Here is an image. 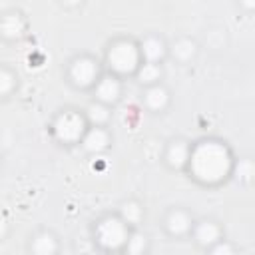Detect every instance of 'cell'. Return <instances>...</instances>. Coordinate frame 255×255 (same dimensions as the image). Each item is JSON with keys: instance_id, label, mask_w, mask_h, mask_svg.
<instances>
[{"instance_id": "obj_1", "label": "cell", "mask_w": 255, "mask_h": 255, "mask_svg": "<svg viewBox=\"0 0 255 255\" xmlns=\"http://www.w3.org/2000/svg\"><path fill=\"white\" fill-rule=\"evenodd\" d=\"M189 163H191L195 177L207 183H215L223 179L231 169L229 151L225 145L217 141H203L195 149H191Z\"/></svg>"}, {"instance_id": "obj_2", "label": "cell", "mask_w": 255, "mask_h": 255, "mask_svg": "<svg viewBox=\"0 0 255 255\" xmlns=\"http://www.w3.org/2000/svg\"><path fill=\"white\" fill-rule=\"evenodd\" d=\"M108 62L118 74H128L133 72L139 66V50L135 48L133 42L120 40L116 42L110 52H108Z\"/></svg>"}, {"instance_id": "obj_3", "label": "cell", "mask_w": 255, "mask_h": 255, "mask_svg": "<svg viewBox=\"0 0 255 255\" xmlns=\"http://www.w3.org/2000/svg\"><path fill=\"white\" fill-rule=\"evenodd\" d=\"M96 237L98 243L106 249H118L124 243H128V227L124 219L118 217H108L98 223L96 227Z\"/></svg>"}, {"instance_id": "obj_4", "label": "cell", "mask_w": 255, "mask_h": 255, "mask_svg": "<svg viewBox=\"0 0 255 255\" xmlns=\"http://www.w3.org/2000/svg\"><path fill=\"white\" fill-rule=\"evenodd\" d=\"M54 133L60 141H78L84 135V118L76 112H64L54 122Z\"/></svg>"}, {"instance_id": "obj_5", "label": "cell", "mask_w": 255, "mask_h": 255, "mask_svg": "<svg viewBox=\"0 0 255 255\" xmlns=\"http://www.w3.org/2000/svg\"><path fill=\"white\" fill-rule=\"evenodd\" d=\"M70 76H72V82L80 88L92 86L98 78V64L92 58H78L70 68Z\"/></svg>"}, {"instance_id": "obj_6", "label": "cell", "mask_w": 255, "mask_h": 255, "mask_svg": "<svg viewBox=\"0 0 255 255\" xmlns=\"http://www.w3.org/2000/svg\"><path fill=\"white\" fill-rule=\"evenodd\" d=\"M120 90H122L120 88V82L116 78H112V76H106V78H102L98 82L96 94H98V98H100L102 104H112V102H116L120 98Z\"/></svg>"}, {"instance_id": "obj_7", "label": "cell", "mask_w": 255, "mask_h": 255, "mask_svg": "<svg viewBox=\"0 0 255 255\" xmlns=\"http://www.w3.org/2000/svg\"><path fill=\"white\" fill-rule=\"evenodd\" d=\"M108 141H110V139H108V133H106V129H102V128H92V129H88V131L84 133V137H82L84 147H86L88 151H94V153L106 149V147H108Z\"/></svg>"}, {"instance_id": "obj_8", "label": "cell", "mask_w": 255, "mask_h": 255, "mask_svg": "<svg viewBox=\"0 0 255 255\" xmlns=\"http://www.w3.org/2000/svg\"><path fill=\"white\" fill-rule=\"evenodd\" d=\"M191 157V149L185 141H173L167 149V163L171 167H183L189 163Z\"/></svg>"}, {"instance_id": "obj_9", "label": "cell", "mask_w": 255, "mask_h": 255, "mask_svg": "<svg viewBox=\"0 0 255 255\" xmlns=\"http://www.w3.org/2000/svg\"><path fill=\"white\" fill-rule=\"evenodd\" d=\"M56 249H58V241H56V237H54L52 233H48V231L38 233V235L34 237V241H32V251H34V255H54Z\"/></svg>"}, {"instance_id": "obj_10", "label": "cell", "mask_w": 255, "mask_h": 255, "mask_svg": "<svg viewBox=\"0 0 255 255\" xmlns=\"http://www.w3.org/2000/svg\"><path fill=\"white\" fill-rule=\"evenodd\" d=\"M189 227H191V219H189V215H187L185 211L173 209V211L167 215V229H169V233H173V235H183V233L189 231Z\"/></svg>"}, {"instance_id": "obj_11", "label": "cell", "mask_w": 255, "mask_h": 255, "mask_svg": "<svg viewBox=\"0 0 255 255\" xmlns=\"http://www.w3.org/2000/svg\"><path fill=\"white\" fill-rule=\"evenodd\" d=\"M141 54L145 56L147 62H153V64H155V62L161 60L163 54H165V44H163V40H159V38H155V36L145 38L143 44H141Z\"/></svg>"}, {"instance_id": "obj_12", "label": "cell", "mask_w": 255, "mask_h": 255, "mask_svg": "<svg viewBox=\"0 0 255 255\" xmlns=\"http://www.w3.org/2000/svg\"><path fill=\"white\" fill-rule=\"evenodd\" d=\"M195 239L201 245H215L217 239H219V227L211 221H201L195 227Z\"/></svg>"}, {"instance_id": "obj_13", "label": "cell", "mask_w": 255, "mask_h": 255, "mask_svg": "<svg viewBox=\"0 0 255 255\" xmlns=\"http://www.w3.org/2000/svg\"><path fill=\"white\" fill-rule=\"evenodd\" d=\"M22 28H24V22H22V16L18 12H8L4 14L2 18V32L6 38H16L22 34Z\"/></svg>"}, {"instance_id": "obj_14", "label": "cell", "mask_w": 255, "mask_h": 255, "mask_svg": "<svg viewBox=\"0 0 255 255\" xmlns=\"http://www.w3.org/2000/svg\"><path fill=\"white\" fill-rule=\"evenodd\" d=\"M167 100H169V94H167V90L163 86H151L145 92V104L151 110H163Z\"/></svg>"}, {"instance_id": "obj_15", "label": "cell", "mask_w": 255, "mask_h": 255, "mask_svg": "<svg viewBox=\"0 0 255 255\" xmlns=\"http://www.w3.org/2000/svg\"><path fill=\"white\" fill-rule=\"evenodd\" d=\"M171 52H173V56H175L179 62H187V60H191V58L195 56V44H193L191 40H187V38H181V40H177V42L173 44Z\"/></svg>"}, {"instance_id": "obj_16", "label": "cell", "mask_w": 255, "mask_h": 255, "mask_svg": "<svg viewBox=\"0 0 255 255\" xmlns=\"http://www.w3.org/2000/svg\"><path fill=\"white\" fill-rule=\"evenodd\" d=\"M137 74H139V80H141V82L153 84L155 80H159L161 68H159L157 64H153V62H145V64H141V66L137 68Z\"/></svg>"}, {"instance_id": "obj_17", "label": "cell", "mask_w": 255, "mask_h": 255, "mask_svg": "<svg viewBox=\"0 0 255 255\" xmlns=\"http://www.w3.org/2000/svg\"><path fill=\"white\" fill-rule=\"evenodd\" d=\"M88 118H90V122L96 126V128H100L102 124H106L108 122V118H110V110L100 102V104H92L90 108H88Z\"/></svg>"}, {"instance_id": "obj_18", "label": "cell", "mask_w": 255, "mask_h": 255, "mask_svg": "<svg viewBox=\"0 0 255 255\" xmlns=\"http://www.w3.org/2000/svg\"><path fill=\"white\" fill-rule=\"evenodd\" d=\"M126 251H128V255H143L145 253V235H141V233L129 235L128 243H126Z\"/></svg>"}, {"instance_id": "obj_19", "label": "cell", "mask_w": 255, "mask_h": 255, "mask_svg": "<svg viewBox=\"0 0 255 255\" xmlns=\"http://www.w3.org/2000/svg\"><path fill=\"white\" fill-rule=\"evenodd\" d=\"M122 219L126 223H137L141 219V207L135 201H128L122 205Z\"/></svg>"}, {"instance_id": "obj_20", "label": "cell", "mask_w": 255, "mask_h": 255, "mask_svg": "<svg viewBox=\"0 0 255 255\" xmlns=\"http://www.w3.org/2000/svg\"><path fill=\"white\" fill-rule=\"evenodd\" d=\"M253 175H255V163L251 159H241L239 165H237V177H241V179L247 181Z\"/></svg>"}, {"instance_id": "obj_21", "label": "cell", "mask_w": 255, "mask_h": 255, "mask_svg": "<svg viewBox=\"0 0 255 255\" xmlns=\"http://www.w3.org/2000/svg\"><path fill=\"white\" fill-rule=\"evenodd\" d=\"M16 86V76L10 72V70H2V74H0V92L2 94H8L12 88Z\"/></svg>"}, {"instance_id": "obj_22", "label": "cell", "mask_w": 255, "mask_h": 255, "mask_svg": "<svg viewBox=\"0 0 255 255\" xmlns=\"http://www.w3.org/2000/svg\"><path fill=\"white\" fill-rule=\"evenodd\" d=\"M209 255H235V249L227 243V241H217L213 247H211V253Z\"/></svg>"}]
</instances>
